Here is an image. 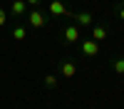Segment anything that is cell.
Returning a JSON list of instances; mask_svg holds the SVG:
<instances>
[{
  "mask_svg": "<svg viewBox=\"0 0 124 109\" xmlns=\"http://www.w3.org/2000/svg\"><path fill=\"white\" fill-rule=\"evenodd\" d=\"M114 10H117V17H119L122 22H124V0H119V3H117V7H114Z\"/></svg>",
  "mask_w": 124,
  "mask_h": 109,
  "instance_id": "cell-12",
  "label": "cell"
},
{
  "mask_svg": "<svg viewBox=\"0 0 124 109\" xmlns=\"http://www.w3.org/2000/svg\"><path fill=\"white\" fill-rule=\"evenodd\" d=\"M5 25H8V13L0 7V27H5Z\"/></svg>",
  "mask_w": 124,
  "mask_h": 109,
  "instance_id": "cell-13",
  "label": "cell"
},
{
  "mask_svg": "<svg viewBox=\"0 0 124 109\" xmlns=\"http://www.w3.org/2000/svg\"><path fill=\"white\" fill-rule=\"evenodd\" d=\"M77 69H79V62H77L75 57H62L60 62H57V72H60L62 79H75Z\"/></svg>",
  "mask_w": 124,
  "mask_h": 109,
  "instance_id": "cell-1",
  "label": "cell"
},
{
  "mask_svg": "<svg viewBox=\"0 0 124 109\" xmlns=\"http://www.w3.org/2000/svg\"><path fill=\"white\" fill-rule=\"evenodd\" d=\"M77 47H79L82 57H87V59H92V57H97V55H99V42H94L92 37L79 40V42H77Z\"/></svg>",
  "mask_w": 124,
  "mask_h": 109,
  "instance_id": "cell-6",
  "label": "cell"
},
{
  "mask_svg": "<svg viewBox=\"0 0 124 109\" xmlns=\"http://www.w3.org/2000/svg\"><path fill=\"white\" fill-rule=\"evenodd\" d=\"M25 20H27V25H32V27H37V30H42V27L47 25V15H45L40 7H30L27 13H25Z\"/></svg>",
  "mask_w": 124,
  "mask_h": 109,
  "instance_id": "cell-4",
  "label": "cell"
},
{
  "mask_svg": "<svg viewBox=\"0 0 124 109\" xmlns=\"http://www.w3.org/2000/svg\"><path fill=\"white\" fill-rule=\"evenodd\" d=\"M25 3H27V5H30V7H37V5H40V3H42V0H25Z\"/></svg>",
  "mask_w": 124,
  "mask_h": 109,
  "instance_id": "cell-14",
  "label": "cell"
},
{
  "mask_svg": "<svg viewBox=\"0 0 124 109\" xmlns=\"http://www.w3.org/2000/svg\"><path fill=\"white\" fill-rule=\"evenodd\" d=\"M109 72L117 74V77H124V55L109 57Z\"/></svg>",
  "mask_w": 124,
  "mask_h": 109,
  "instance_id": "cell-8",
  "label": "cell"
},
{
  "mask_svg": "<svg viewBox=\"0 0 124 109\" xmlns=\"http://www.w3.org/2000/svg\"><path fill=\"white\" fill-rule=\"evenodd\" d=\"M60 40H62V42H67V45H77L79 40H82V30H79V27H77L75 22H72V20H70L67 25H62Z\"/></svg>",
  "mask_w": 124,
  "mask_h": 109,
  "instance_id": "cell-2",
  "label": "cell"
},
{
  "mask_svg": "<svg viewBox=\"0 0 124 109\" xmlns=\"http://www.w3.org/2000/svg\"><path fill=\"white\" fill-rule=\"evenodd\" d=\"M27 10H30V5L25 3V0H13V3H10V13H13L15 17H25Z\"/></svg>",
  "mask_w": 124,
  "mask_h": 109,
  "instance_id": "cell-9",
  "label": "cell"
},
{
  "mask_svg": "<svg viewBox=\"0 0 124 109\" xmlns=\"http://www.w3.org/2000/svg\"><path fill=\"white\" fill-rule=\"evenodd\" d=\"M47 13L50 17H55V20H70L72 17V10H67V5L62 3V0H50V5H47Z\"/></svg>",
  "mask_w": 124,
  "mask_h": 109,
  "instance_id": "cell-3",
  "label": "cell"
},
{
  "mask_svg": "<svg viewBox=\"0 0 124 109\" xmlns=\"http://www.w3.org/2000/svg\"><path fill=\"white\" fill-rule=\"evenodd\" d=\"M70 20H72L79 30H82V27H92V25H94V13H92V10H77V13H72Z\"/></svg>",
  "mask_w": 124,
  "mask_h": 109,
  "instance_id": "cell-5",
  "label": "cell"
},
{
  "mask_svg": "<svg viewBox=\"0 0 124 109\" xmlns=\"http://www.w3.org/2000/svg\"><path fill=\"white\" fill-rule=\"evenodd\" d=\"M89 32L94 42H104V40H109V22H94L89 27Z\"/></svg>",
  "mask_w": 124,
  "mask_h": 109,
  "instance_id": "cell-7",
  "label": "cell"
},
{
  "mask_svg": "<svg viewBox=\"0 0 124 109\" xmlns=\"http://www.w3.org/2000/svg\"><path fill=\"white\" fill-rule=\"evenodd\" d=\"M42 84H45V89L52 92V89L60 87V79H57V74H45V77H42Z\"/></svg>",
  "mask_w": 124,
  "mask_h": 109,
  "instance_id": "cell-11",
  "label": "cell"
},
{
  "mask_svg": "<svg viewBox=\"0 0 124 109\" xmlns=\"http://www.w3.org/2000/svg\"><path fill=\"white\" fill-rule=\"evenodd\" d=\"M10 37H13L15 42H25L27 40V27L25 25H15L13 30H10Z\"/></svg>",
  "mask_w": 124,
  "mask_h": 109,
  "instance_id": "cell-10",
  "label": "cell"
}]
</instances>
